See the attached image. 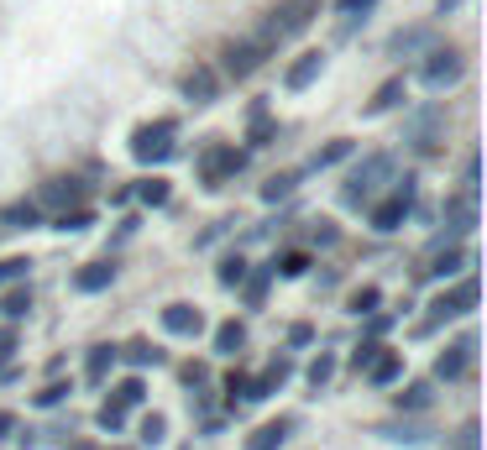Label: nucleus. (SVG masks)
Wrapping results in <instances>:
<instances>
[{
	"label": "nucleus",
	"mask_w": 487,
	"mask_h": 450,
	"mask_svg": "<svg viewBox=\"0 0 487 450\" xmlns=\"http://www.w3.org/2000/svg\"><path fill=\"white\" fill-rule=\"evenodd\" d=\"M173 137H179V120L137 126V137H131V157H137V163H168V157H173Z\"/></svg>",
	"instance_id": "f257e3e1"
},
{
	"label": "nucleus",
	"mask_w": 487,
	"mask_h": 450,
	"mask_svg": "<svg viewBox=\"0 0 487 450\" xmlns=\"http://www.w3.org/2000/svg\"><path fill=\"white\" fill-rule=\"evenodd\" d=\"M388 173H394V163H388L383 152H377V157H367L362 168H351V179H346V205H367Z\"/></svg>",
	"instance_id": "f03ea898"
},
{
	"label": "nucleus",
	"mask_w": 487,
	"mask_h": 450,
	"mask_svg": "<svg viewBox=\"0 0 487 450\" xmlns=\"http://www.w3.org/2000/svg\"><path fill=\"white\" fill-rule=\"evenodd\" d=\"M314 11H320V0H283V5L273 11V22H268L262 37L283 42V37H294V31H305L309 22H314Z\"/></svg>",
	"instance_id": "7ed1b4c3"
},
{
	"label": "nucleus",
	"mask_w": 487,
	"mask_h": 450,
	"mask_svg": "<svg viewBox=\"0 0 487 450\" xmlns=\"http://www.w3.org/2000/svg\"><path fill=\"white\" fill-rule=\"evenodd\" d=\"M461 68H466V63H461L456 48H429V53H425V68H420V79H425L429 90H451V84L461 79Z\"/></svg>",
	"instance_id": "20e7f679"
},
{
	"label": "nucleus",
	"mask_w": 487,
	"mask_h": 450,
	"mask_svg": "<svg viewBox=\"0 0 487 450\" xmlns=\"http://www.w3.org/2000/svg\"><path fill=\"white\" fill-rule=\"evenodd\" d=\"M409 205H414V179H403L394 194L383 199V205H372V231H383V236L398 231V225H403V215H409Z\"/></svg>",
	"instance_id": "39448f33"
},
{
	"label": "nucleus",
	"mask_w": 487,
	"mask_h": 450,
	"mask_svg": "<svg viewBox=\"0 0 487 450\" xmlns=\"http://www.w3.org/2000/svg\"><path fill=\"white\" fill-rule=\"evenodd\" d=\"M273 48H278L273 37H257V42H236V48L226 53V74H231V79H246V74H257V68H262V58H268Z\"/></svg>",
	"instance_id": "423d86ee"
},
{
	"label": "nucleus",
	"mask_w": 487,
	"mask_h": 450,
	"mask_svg": "<svg viewBox=\"0 0 487 450\" xmlns=\"http://www.w3.org/2000/svg\"><path fill=\"white\" fill-rule=\"evenodd\" d=\"M472 357H477V335H461L456 346H446L440 361H435V377H446V383H456L472 372Z\"/></svg>",
	"instance_id": "0eeeda50"
},
{
	"label": "nucleus",
	"mask_w": 487,
	"mask_h": 450,
	"mask_svg": "<svg viewBox=\"0 0 487 450\" xmlns=\"http://www.w3.org/2000/svg\"><path fill=\"white\" fill-rule=\"evenodd\" d=\"M466 262H472V257H466V251H461L456 241H435V246H429V257H425V278H456L461 268H466Z\"/></svg>",
	"instance_id": "6e6552de"
},
{
	"label": "nucleus",
	"mask_w": 487,
	"mask_h": 450,
	"mask_svg": "<svg viewBox=\"0 0 487 450\" xmlns=\"http://www.w3.org/2000/svg\"><path fill=\"white\" fill-rule=\"evenodd\" d=\"M37 205H42V210H68V205H74V210H79V205H84V183L79 179H48L42 183V194H37Z\"/></svg>",
	"instance_id": "1a4fd4ad"
},
{
	"label": "nucleus",
	"mask_w": 487,
	"mask_h": 450,
	"mask_svg": "<svg viewBox=\"0 0 487 450\" xmlns=\"http://www.w3.org/2000/svg\"><path fill=\"white\" fill-rule=\"evenodd\" d=\"M179 90H183V100H194V105H210L215 94H220V74H215L210 63H194L179 79Z\"/></svg>",
	"instance_id": "9d476101"
},
{
	"label": "nucleus",
	"mask_w": 487,
	"mask_h": 450,
	"mask_svg": "<svg viewBox=\"0 0 487 450\" xmlns=\"http://www.w3.org/2000/svg\"><path fill=\"white\" fill-rule=\"evenodd\" d=\"M236 168H242V152H236V147H210L205 157H199V179H205V183L231 179Z\"/></svg>",
	"instance_id": "9b49d317"
},
{
	"label": "nucleus",
	"mask_w": 487,
	"mask_h": 450,
	"mask_svg": "<svg viewBox=\"0 0 487 450\" xmlns=\"http://www.w3.org/2000/svg\"><path fill=\"white\" fill-rule=\"evenodd\" d=\"M288 429H294V419H268L252 429V440H246V450H278L283 440H288Z\"/></svg>",
	"instance_id": "f8f14e48"
},
{
	"label": "nucleus",
	"mask_w": 487,
	"mask_h": 450,
	"mask_svg": "<svg viewBox=\"0 0 487 450\" xmlns=\"http://www.w3.org/2000/svg\"><path fill=\"white\" fill-rule=\"evenodd\" d=\"M163 325H168L173 335H199L205 320H199V309H194V304H168V309H163Z\"/></svg>",
	"instance_id": "ddd939ff"
},
{
	"label": "nucleus",
	"mask_w": 487,
	"mask_h": 450,
	"mask_svg": "<svg viewBox=\"0 0 487 450\" xmlns=\"http://www.w3.org/2000/svg\"><path fill=\"white\" fill-rule=\"evenodd\" d=\"M320 68H325V53H299V63L288 68V79H283V84H288V90H305V84L320 79Z\"/></svg>",
	"instance_id": "4468645a"
},
{
	"label": "nucleus",
	"mask_w": 487,
	"mask_h": 450,
	"mask_svg": "<svg viewBox=\"0 0 487 450\" xmlns=\"http://www.w3.org/2000/svg\"><path fill=\"white\" fill-rule=\"evenodd\" d=\"M446 225H451V231H472V225H477V199H472V194L446 199Z\"/></svg>",
	"instance_id": "2eb2a0df"
},
{
	"label": "nucleus",
	"mask_w": 487,
	"mask_h": 450,
	"mask_svg": "<svg viewBox=\"0 0 487 450\" xmlns=\"http://www.w3.org/2000/svg\"><path fill=\"white\" fill-rule=\"evenodd\" d=\"M74 283H79V294H100V288H111V283H116V262H90Z\"/></svg>",
	"instance_id": "dca6fc26"
},
{
	"label": "nucleus",
	"mask_w": 487,
	"mask_h": 450,
	"mask_svg": "<svg viewBox=\"0 0 487 450\" xmlns=\"http://www.w3.org/2000/svg\"><path fill=\"white\" fill-rule=\"evenodd\" d=\"M372 11H377V0H335V16H341V27L346 31L357 27V22H367Z\"/></svg>",
	"instance_id": "f3484780"
},
{
	"label": "nucleus",
	"mask_w": 487,
	"mask_h": 450,
	"mask_svg": "<svg viewBox=\"0 0 487 450\" xmlns=\"http://www.w3.org/2000/svg\"><path fill=\"white\" fill-rule=\"evenodd\" d=\"M242 346H246V331L236 325V320H226V325L215 331V351H220V357H236Z\"/></svg>",
	"instance_id": "a211bd4d"
},
{
	"label": "nucleus",
	"mask_w": 487,
	"mask_h": 450,
	"mask_svg": "<svg viewBox=\"0 0 487 450\" xmlns=\"http://www.w3.org/2000/svg\"><path fill=\"white\" fill-rule=\"evenodd\" d=\"M37 220H42V205H37V199H27V205H11V210H5V225H16V231H31Z\"/></svg>",
	"instance_id": "6ab92c4d"
},
{
	"label": "nucleus",
	"mask_w": 487,
	"mask_h": 450,
	"mask_svg": "<svg viewBox=\"0 0 487 450\" xmlns=\"http://www.w3.org/2000/svg\"><path fill=\"white\" fill-rule=\"evenodd\" d=\"M294 189H299V173H278V179L262 183V199H268V205H278V199H288Z\"/></svg>",
	"instance_id": "aec40b11"
},
{
	"label": "nucleus",
	"mask_w": 487,
	"mask_h": 450,
	"mask_svg": "<svg viewBox=\"0 0 487 450\" xmlns=\"http://www.w3.org/2000/svg\"><path fill=\"white\" fill-rule=\"evenodd\" d=\"M367 372H372V383H377V388H388V383H394L398 372H403V361H398L394 351H388V357H377V361H372Z\"/></svg>",
	"instance_id": "412c9836"
},
{
	"label": "nucleus",
	"mask_w": 487,
	"mask_h": 450,
	"mask_svg": "<svg viewBox=\"0 0 487 450\" xmlns=\"http://www.w3.org/2000/svg\"><path fill=\"white\" fill-rule=\"evenodd\" d=\"M398 100H403V79H388V84L377 90V100H372L367 110H372V116H383V110H394Z\"/></svg>",
	"instance_id": "4be33fe9"
},
{
	"label": "nucleus",
	"mask_w": 487,
	"mask_h": 450,
	"mask_svg": "<svg viewBox=\"0 0 487 450\" xmlns=\"http://www.w3.org/2000/svg\"><path fill=\"white\" fill-rule=\"evenodd\" d=\"M142 398H147V388H142V377H126L121 388H116V403H121V409H137Z\"/></svg>",
	"instance_id": "5701e85b"
},
{
	"label": "nucleus",
	"mask_w": 487,
	"mask_h": 450,
	"mask_svg": "<svg viewBox=\"0 0 487 450\" xmlns=\"http://www.w3.org/2000/svg\"><path fill=\"white\" fill-rule=\"evenodd\" d=\"M137 194H142V205H168V194H173V189H168V179H147Z\"/></svg>",
	"instance_id": "b1692460"
},
{
	"label": "nucleus",
	"mask_w": 487,
	"mask_h": 450,
	"mask_svg": "<svg viewBox=\"0 0 487 450\" xmlns=\"http://www.w3.org/2000/svg\"><path fill=\"white\" fill-rule=\"evenodd\" d=\"M394 403H398V409H425V403H429V388H425V383H409Z\"/></svg>",
	"instance_id": "393cba45"
},
{
	"label": "nucleus",
	"mask_w": 487,
	"mask_h": 450,
	"mask_svg": "<svg viewBox=\"0 0 487 450\" xmlns=\"http://www.w3.org/2000/svg\"><path fill=\"white\" fill-rule=\"evenodd\" d=\"M27 309H31V288H16V294L5 299V309H0V314H5V320H22Z\"/></svg>",
	"instance_id": "a878e982"
},
{
	"label": "nucleus",
	"mask_w": 487,
	"mask_h": 450,
	"mask_svg": "<svg viewBox=\"0 0 487 450\" xmlns=\"http://www.w3.org/2000/svg\"><path fill=\"white\" fill-rule=\"evenodd\" d=\"M305 268H309L305 251H288V257H278V262H273V272H283V278H299Z\"/></svg>",
	"instance_id": "bb28decb"
},
{
	"label": "nucleus",
	"mask_w": 487,
	"mask_h": 450,
	"mask_svg": "<svg viewBox=\"0 0 487 450\" xmlns=\"http://www.w3.org/2000/svg\"><path fill=\"white\" fill-rule=\"evenodd\" d=\"M111 361H116V351H111V346H94V351H90V377H94V383L111 372Z\"/></svg>",
	"instance_id": "cd10ccee"
},
{
	"label": "nucleus",
	"mask_w": 487,
	"mask_h": 450,
	"mask_svg": "<svg viewBox=\"0 0 487 450\" xmlns=\"http://www.w3.org/2000/svg\"><path fill=\"white\" fill-rule=\"evenodd\" d=\"M242 278H246V262H242V257H226V262H220V283H226V288H236Z\"/></svg>",
	"instance_id": "c85d7f7f"
},
{
	"label": "nucleus",
	"mask_w": 487,
	"mask_h": 450,
	"mask_svg": "<svg viewBox=\"0 0 487 450\" xmlns=\"http://www.w3.org/2000/svg\"><path fill=\"white\" fill-rule=\"evenodd\" d=\"M94 419L105 424V429H121V424H126V409L111 398V403H100V414H94Z\"/></svg>",
	"instance_id": "c756f323"
},
{
	"label": "nucleus",
	"mask_w": 487,
	"mask_h": 450,
	"mask_svg": "<svg viewBox=\"0 0 487 450\" xmlns=\"http://www.w3.org/2000/svg\"><path fill=\"white\" fill-rule=\"evenodd\" d=\"M351 314H377V288H357L351 294Z\"/></svg>",
	"instance_id": "7c9ffc66"
},
{
	"label": "nucleus",
	"mask_w": 487,
	"mask_h": 450,
	"mask_svg": "<svg viewBox=\"0 0 487 450\" xmlns=\"http://www.w3.org/2000/svg\"><path fill=\"white\" fill-rule=\"evenodd\" d=\"M429 31H398L394 37V53H414V48H425Z\"/></svg>",
	"instance_id": "2f4dec72"
},
{
	"label": "nucleus",
	"mask_w": 487,
	"mask_h": 450,
	"mask_svg": "<svg viewBox=\"0 0 487 450\" xmlns=\"http://www.w3.org/2000/svg\"><path fill=\"white\" fill-rule=\"evenodd\" d=\"M331 372H335L331 357H314V361H309V383H314V388H325V383H331Z\"/></svg>",
	"instance_id": "473e14b6"
},
{
	"label": "nucleus",
	"mask_w": 487,
	"mask_h": 450,
	"mask_svg": "<svg viewBox=\"0 0 487 450\" xmlns=\"http://www.w3.org/2000/svg\"><path fill=\"white\" fill-rule=\"evenodd\" d=\"M27 257H5V262H0V283H16V278H27Z\"/></svg>",
	"instance_id": "72a5a7b5"
},
{
	"label": "nucleus",
	"mask_w": 487,
	"mask_h": 450,
	"mask_svg": "<svg viewBox=\"0 0 487 450\" xmlns=\"http://www.w3.org/2000/svg\"><path fill=\"white\" fill-rule=\"evenodd\" d=\"M84 225H90V210H84V205H79V210H63V215H58V231H84Z\"/></svg>",
	"instance_id": "f704fd0d"
},
{
	"label": "nucleus",
	"mask_w": 487,
	"mask_h": 450,
	"mask_svg": "<svg viewBox=\"0 0 487 450\" xmlns=\"http://www.w3.org/2000/svg\"><path fill=\"white\" fill-rule=\"evenodd\" d=\"M341 157H351V142H331V147L314 157V168H331V163H341Z\"/></svg>",
	"instance_id": "c9c22d12"
},
{
	"label": "nucleus",
	"mask_w": 487,
	"mask_h": 450,
	"mask_svg": "<svg viewBox=\"0 0 487 450\" xmlns=\"http://www.w3.org/2000/svg\"><path fill=\"white\" fill-rule=\"evenodd\" d=\"M163 435H168V419H163V414H147V419H142V440H163Z\"/></svg>",
	"instance_id": "e433bc0d"
},
{
	"label": "nucleus",
	"mask_w": 487,
	"mask_h": 450,
	"mask_svg": "<svg viewBox=\"0 0 487 450\" xmlns=\"http://www.w3.org/2000/svg\"><path fill=\"white\" fill-rule=\"evenodd\" d=\"M126 361H131V366H147V361H157V351L137 340V346H126Z\"/></svg>",
	"instance_id": "4c0bfd02"
},
{
	"label": "nucleus",
	"mask_w": 487,
	"mask_h": 450,
	"mask_svg": "<svg viewBox=\"0 0 487 450\" xmlns=\"http://www.w3.org/2000/svg\"><path fill=\"white\" fill-rule=\"evenodd\" d=\"M63 393H68L63 383H48V388L37 393V403H48V409H53V403H63Z\"/></svg>",
	"instance_id": "58836bf2"
},
{
	"label": "nucleus",
	"mask_w": 487,
	"mask_h": 450,
	"mask_svg": "<svg viewBox=\"0 0 487 450\" xmlns=\"http://www.w3.org/2000/svg\"><path fill=\"white\" fill-rule=\"evenodd\" d=\"M377 351H383V346H362V351H357V357H351V366H357V372H367V366H372V361H377Z\"/></svg>",
	"instance_id": "ea45409f"
},
{
	"label": "nucleus",
	"mask_w": 487,
	"mask_h": 450,
	"mask_svg": "<svg viewBox=\"0 0 487 450\" xmlns=\"http://www.w3.org/2000/svg\"><path fill=\"white\" fill-rule=\"evenodd\" d=\"M456 450H477V424H461V435H456Z\"/></svg>",
	"instance_id": "a19ab883"
},
{
	"label": "nucleus",
	"mask_w": 487,
	"mask_h": 450,
	"mask_svg": "<svg viewBox=\"0 0 487 450\" xmlns=\"http://www.w3.org/2000/svg\"><path fill=\"white\" fill-rule=\"evenodd\" d=\"M262 294H268V272H262V278H252V288H246V299L257 304V299H262Z\"/></svg>",
	"instance_id": "79ce46f5"
},
{
	"label": "nucleus",
	"mask_w": 487,
	"mask_h": 450,
	"mask_svg": "<svg viewBox=\"0 0 487 450\" xmlns=\"http://www.w3.org/2000/svg\"><path fill=\"white\" fill-rule=\"evenodd\" d=\"M11 346H16V335H11V331H0V357H11Z\"/></svg>",
	"instance_id": "37998d69"
},
{
	"label": "nucleus",
	"mask_w": 487,
	"mask_h": 450,
	"mask_svg": "<svg viewBox=\"0 0 487 450\" xmlns=\"http://www.w3.org/2000/svg\"><path fill=\"white\" fill-rule=\"evenodd\" d=\"M11 429H16V419H11V414H0V440H5Z\"/></svg>",
	"instance_id": "c03bdc74"
}]
</instances>
